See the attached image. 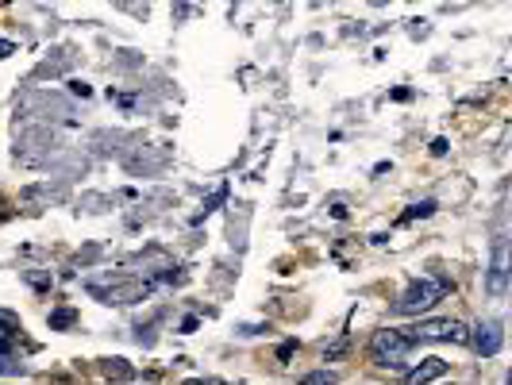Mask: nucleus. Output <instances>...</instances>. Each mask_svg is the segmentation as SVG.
Masks as SVG:
<instances>
[{
    "instance_id": "nucleus-1",
    "label": "nucleus",
    "mask_w": 512,
    "mask_h": 385,
    "mask_svg": "<svg viewBox=\"0 0 512 385\" xmlns=\"http://www.w3.org/2000/svg\"><path fill=\"white\" fill-rule=\"evenodd\" d=\"M451 289H455V285L447 282V278H416V282L397 297L393 312H397V316H420V312L436 308Z\"/></svg>"
},
{
    "instance_id": "nucleus-4",
    "label": "nucleus",
    "mask_w": 512,
    "mask_h": 385,
    "mask_svg": "<svg viewBox=\"0 0 512 385\" xmlns=\"http://www.w3.org/2000/svg\"><path fill=\"white\" fill-rule=\"evenodd\" d=\"M489 297H501L505 289H509V243L505 239H497L493 243V262H489Z\"/></svg>"
},
{
    "instance_id": "nucleus-15",
    "label": "nucleus",
    "mask_w": 512,
    "mask_h": 385,
    "mask_svg": "<svg viewBox=\"0 0 512 385\" xmlns=\"http://www.w3.org/2000/svg\"><path fill=\"white\" fill-rule=\"evenodd\" d=\"M185 385H212V382H185Z\"/></svg>"
},
{
    "instance_id": "nucleus-2",
    "label": "nucleus",
    "mask_w": 512,
    "mask_h": 385,
    "mask_svg": "<svg viewBox=\"0 0 512 385\" xmlns=\"http://www.w3.org/2000/svg\"><path fill=\"white\" fill-rule=\"evenodd\" d=\"M409 351L412 343L401 332H393V328H382L370 339V359L378 362L382 370H405L409 366Z\"/></svg>"
},
{
    "instance_id": "nucleus-6",
    "label": "nucleus",
    "mask_w": 512,
    "mask_h": 385,
    "mask_svg": "<svg viewBox=\"0 0 512 385\" xmlns=\"http://www.w3.org/2000/svg\"><path fill=\"white\" fill-rule=\"evenodd\" d=\"M443 374H447V362H443V359H424L420 366L405 370V385H428V382H436V378H443Z\"/></svg>"
},
{
    "instance_id": "nucleus-9",
    "label": "nucleus",
    "mask_w": 512,
    "mask_h": 385,
    "mask_svg": "<svg viewBox=\"0 0 512 385\" xmlns=\"http://www.w3.org/2000/svg\"><path fill=\"white\" fill-rule=\"evenodd\" d=\"M104 374L108 378H131V366L124 359H108L104 362Z\"/></svg>"
},
{
    "instance_id": "nucleus-3",
    "label": "nucleus",
    "mask_w": 512,
    "mask_h": 385,
    "mask_svg": "<svg viewBox=\"0 0 512 385\" xmlns=\"http://www.w3.org/2000/svg\"><path fill=\"white\" fill-rule=\"evenodd\" d=\"M409 343H470V328L462 320H420L405 335Z\"/></svg>"
},
{
    "instance_id": "nucleus-12",
    "label": "nucleus",
    "mask_w": 512,
    "mask_h": 385,
    "mask_svg": "<svg viewBox=\"0 0 512 385\" xmlns=\"http://www.w3.org/2000/svg\"><path fill=\"white\" fill-rule=\"evenodd\" d=\"M220 201H224V189H220V193H216V197H212V201H208V205H205V216H208V212H212V208H216V205H220Z\"/></svg>"
},
{
    "instance_id": "nucleus-13",
    "label": "nucleus",
    "mask_w": 512,
    "mask_h": 385,
    "mask_svg": "<svg viewBox=\"0 0 512 385\" xmlns=\"http://www.w3.org/2000/svg\"><path fill=\"white\" fill-rule=\"evenodd\" d=\"M16 51V47H12V43H8V39H0V58H8V54Z\"/></svg>"
},
{
    "instance_id": "nucleus-14",
    "label": "nucleus",
    "mask_w": 512,
    "mask_h": 385,
    "mask_svg": "<svg viewBox=\"0 0 512 385\" xmlns=\"http://www.w3.org/2000/svg\"><path fill=\"white\" fill-rule=\"evenodd\" d=\"M432 154H447V139H436V143H432Z\"/></svg>"
},
{
    "instance_id": "nucleus-8",
    "label": "nucleus",
    "mask_w": 512,
    "mask_h": 385,
    "mask_svg": "<svg viewBox=\"0 0 512 385\" xmlns=\"http://www.w3.org/2000/svg\"><path fill=\"white\" fill-rule=\"evenodd\" d=\"M335 382H339V374H332V370H316V374L301 378L297 385H335Z\"/></svg>"
},
{
    "instance_id": "nucleus-5",
    "label": "nucleus",
    "mask_w": 512,
    "mask_h": 385,
    "mask_svg": "<svg viewBox=\"0 0 512 385\" xmlns=\"http://www.w3.org/2000/svg\"><path fill=\"white\" fill-rule=\"evenodd\" d=\"M20 332H24L20 316L8 312V308H0V359H8V351L20 343Z\"/></svg>"
},
{
    "instance_id": "nucleus-10",
    "label": "nucleus",
    "mask_w": 512,
    "mask_h": 385,
    "mask_svg": "<svg viewBox=\"0 0 512 385\" xmlns=\"http://www.w3.org/2000/svg\"><path fill=\"white\" fill-rule=\"evenodd\" d=\"M432 212H436V201H424V205H412L409 212L401 216V224H412L416 216H432Z\"/></svg>"
},
{
    "instance_id": "nucleus-11",
    "label": "nucleus",
    "mask_w": 512,
    "mask_h": 385,
    "mask_svg": "<svg viewBox=\"0 0 512 385\" xmlns=\"http://www.w3.org/2000/svg\"><path fill=\"white\" fill-rule=\"evenodd\" d=\"M70 324H74V312H70V308H62V312L51 316V328H70Z\"/></svg>"
},
{
    "instance_id": "nucleus-7",
    "label": "nucleus",
    "mask_w": 512,
    "mask_h": 385,
    "mask_svg": "<svg viewBox=\"0 0 512 385\" xmlns=\"http://www.w3.org/2000/svg\"><path fill=\"white\" fill-rule=\"evenodd\" d=\"M470 343H474L482 355H497V351H501V324H497V320L482 324L478 332L470 335Z\"/></svg>"
}]
</instances>
